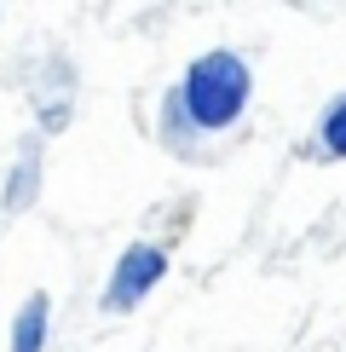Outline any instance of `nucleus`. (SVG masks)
<instances>
[{"instance_id":"nucleus-4","label":"nucleus","mask_w":346,"mask_h":352,"mask_svg":"<svg viewBox=\"0 0 346 352\" xmlns=\"http://www.w3.org/2000/svg\"><path fill=\"white\" fill-rule=\"evenodd\" d=\"M202 133L191 127V110H185V98H179V87H168L162 93V144L168 151H191Z\"/></svg>"},{"instance_id":"nucleus-2","label":"nucleus","mask_w":346,"mask_h":352,"mask_svg":"<svg viewBox=\"0 0 346 352\" xmlns=\"http://www.w3.org/2000/svg\"><path fill=\"white\" fill-rule=\"evenodd\" d=\"M168 277V248H156V243H127L122 254H115V272H110V283H104V312H133V306L150 295L156 283Z\"/></svg>"},{"instance_id":"nucleus-1","label":"nucleus","mask_w":346,"mask_h":352,"mask_svg":"<svg viewBox=\"0 0 346 352\" xmlns=\"http://www.w3.org/2000/svg\"><path fill=\"white\" fill-rule=\"evenodd\" d=\"M179 98H185L191 127H196L202 139L231 133V127L249 116V98H254V69H249V58L231 52V47H214V52L191 58V69L179 76Z\"/></svg>"},{"instance_id":"nucleus-5","label":"nucleus","mask_w":346,"mask_h":352,"mask_svg":"<svg viewBox=\"0 0 346 352\" xmlns=\"http://www.w3.org/2000/svg\"><path fill=\"white\" fill-rule=\"evenodd\" d=\"M317 151H323L329 162H346V93L317 116Z\"/></svg>"},{"instance_id":"nucleus-3","label":"nucleus","mask_w":346,"mask_h":352,"mask_svg":"<svg viewBox=\"0 0 346 352\" xmlns=\"http://www.w3.org/2000/svg\"><path fill=\"white\" fill-rule=\"evenodd\" d=\"M47 335H52V295L35 289V295H23L18 318H12V352H41Z\"/></svg>"}]
</instances>
